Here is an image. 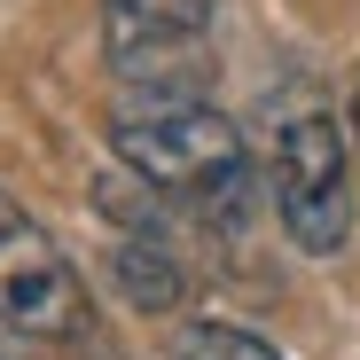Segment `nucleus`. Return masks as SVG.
I'll list each match as a JSON object with an SVG mask.
<instances>
[{
	"label": "nucleus",
	"mask_w": 360,
	"mask_h": 360,
	"mask_svg": "<svg viewBox=\"0 0 360 360\" xmlns=\"http://www.w3.org/2000/svg\"><path fill=\"white\" fill-rule=\"evenodd\" d=\"M110 149L134 180H149L157 196L188 204L204 219H235L251 188L243 134L204 102V94H126L110 117Z\"/></svg>",
	"instance_id": "obj_1"
},
{
	"label": "nucleus",
	"mask_w": 360,
	"mask_h": 360,
	"mask_svg": "<svg viewBox=\"0 0 360 360\" xmlns=\"http://www.w3.org/2000/svg\"><path fill=\"white\" fill-rule=\"evenodd\" d=\"M266 172H274V212L290 227L297 251H345L352 235V165H345V134L321 102H282L274 110V141H266Z\"/></svg>",
	"instance_id": "obj_2"
},
{
	"label": "nucleus",
	"mask_w": 360,
	"mask_h": 360,
	"mask_svg": "<svg viewBox=\"0 0 360 360\" xmlns=\"http://www.w3.org/2000/svg\"><path fill=\"white\" fill-rule=\"evenodd\" d=\"M219 0H102V55L134 94H204Z\"/></svg>",
	"instance_id": "obj_3"
},
{
	"label": "nucleus",
	"mask_w": 360,
	"mask_h": 360,
	"mask_svg": "<svg viewBox=\"0 0 360 360\" xmlns=\"http://www.w3.org/2000/svg\"><path fill=\"white\" fill-rule=\"evenodd\" d=\"M0 321L24 329V337H55V345H79L94 306H86V282L71 274V259L55 251V235L0 188Z\"/></svg>",
	"instance_id": "obj_4"
},
{
	"label": "nucleus",
	"mask_w": 360,
	"mask_h": 360,
	"mask_svg": "<svg viewBox=\"0 0 360 360\" xmlns=\"http://www.w3.org/2000/svg\"><path fill=\"white\" fill-rule=\"evenodd\" d=\"M172 360H282V352L251 329H235V321H188L172 337Z\"/></svg>",
	"instance_id": "obj_5"
},
{
	"label": "nucleus",
	"mask_w": 360,
	"mask_h": 360,
	"mask_svg": "<svg viewBox=\"0 0 360 360\" xmlns=\"http://www.w3.org/2000/svg\"><path fill=\"white\" fill-rule=\"evenodd\" d=\"M352 149H360V79H352Z\"/></svg>",
	"instance_id": "obj_6"
},
{
	"label": "nucleus",
	"mask_w": 360,
	"mask_h": 360,
	"mask_svg": "<svg viewBox=\"0 0 360 360\" xmlns=\"http://www.w3.org/2000/svg\"><path fill=\"white\" fill-rule=\"evenodd\" d=\"M86 360H117V352H110V345H86Z\"/></svg>",
	"instance_id": "obj_7"
},
{
	"label": "nucleus",
	"mask_w": 360,
	"mask_h": 360,
	"mask_svg": "<svg viewBox=\"0 0 360 360\" xmlns=\"http://www.w3.org/2000/svg\"><path fill=\"white\" fill-rule=\"evenodd\" d=\"M0 360H16V352H8V345H0Z\"/></svg>",
	"instance_id": "obj_8"
}]
</instances>
